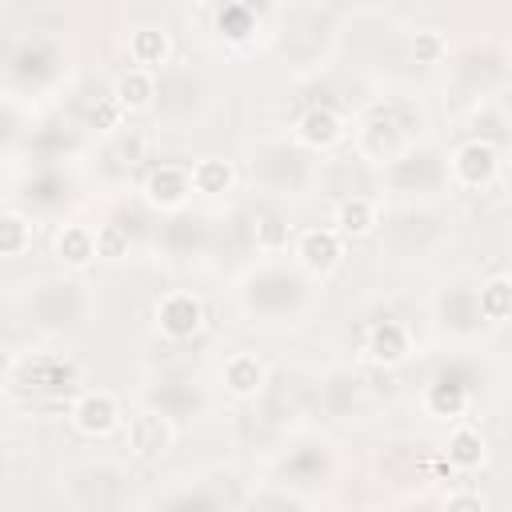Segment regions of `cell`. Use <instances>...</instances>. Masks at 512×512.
Masks as SVG:
<instances>
[{
  "label": "cell",
  "instance_id": "1",
  "mask_svg": "<svg viewBox=\"0 0 512 512\" xmlns=\"http://www.w3.org/2000/svg\"><path fill=\"white\" fill-rule=\"evenodd\" d=\"M472 388H476V376H472L468 364H448V368H440V372L432 376V384L424 388V408H428V416H436V420H456V416H464Z\"/></svg>",
  "mask_w": 512,
  "mask_h": 512
},
{
  "label": "cell",
  "instance_id": "2",
  "mask_svg": "<svg viewBox=\"0 0 512 512\" xmlns=\"http://www.w3.org/2000/svg\"><path fill=\"white\" fill-rule=\"evenodd\" d=\"M300 296H304L300 280H296L292 272H284V268H264V272H256V276L248 280V288H244L248 308H252V312H264V316L288 312L292 304H300Z\"/></svg>",
  "mask_w": 512,
  "mask_h": 512
},
{
  "label": "cell",
  "instance_id": "3",
  "mask_svg": "<svg viewBox=\"0 0 512 512\" xmlns=\"http://www.w3.org/2000/svg\"><path fill=\"white\" fill-rule=\"evenodd\" d=\"M156 328H160L168 340H188V336H196V332L204 328V304H200V296H196V292H184V288L164 292V296L156 300Z\"/></svg>",
  "mask_w": 512,
  "mask_h": 512
},
{
  "label": "cell",
  "instance_id": "4",
  "mask_svg": "<svg viewBox=\"0 0 512 512\" xmlns=\"http://www.w3.org/2000/svg\"><path fill=\"white\" fill-rule=\"evenodd\" d=\"M12 376H16L24 388H36V392H68V388L80 384L76 364H68L64 356H48V352L20 360V364L12 368Z\"/></svg>",
  "mask_w": 512,
  "mask_h": 512
},
{
  "label": "cell",
  "instance_id": "5",
  "mask_svg": "<svg viewBox=\"0 0 512 512\" xmlns=\"http://www.w3.org/2000/svg\"><path fill=\"white\" fill-rule=\"evenodd\" d=\"M448 168H452V180L460 188H484L496 176V148H492V140H480V136L476 140H464L452 152Z\"/></svg>",
  "mask_w": 512,
  "mask_h": 512
},
{
  "label": "cell",
  "instance_id": "6",
  "mask_svg": "<svg viewBox=\"0 0 512 512\" xmlns=\"http://www.w3.org/2000/svg\"><path fill=\"white\" fill-rule=\"evenodd\" d=\"M72 424H76V432H84V436H108V432L120 424V404H116V396L104 392V388L80 392L76 404H72Z\"/></svg>",
  "mask_w": 512,
  "mask_h": 512
},
{
  "label": "cell",
  "instance_id": "7",
  "mask_svg": "<svg viewBox=\"0 0 512 512\" xmlns=\"http://www.w3.org/2000/svg\"><path fill=\"white\" fill-rule=\"evenodd\" d=\"M144 196H148L152 208H164V212L184 208V200L192 196V168H184V164L152 168V176L144 180Z\"/></svg>",
  "mask_w": 512,
  "mask_h": 512
},
{
  "label": "cell",
  "instance_id": "8",
  "mask_svg": "<svg viewBox=\"0 0 512 512\" xmlns=\"http://www.w3.org/2000/svg\"><path fill=\"white\" fill-rule=\"evenodd\" d=\"M168 444H172V420H168L164 412L144 408V412L128 416V448H132L136 456H144V460L164 456Z\"/></svg>",
  "mask_w": 512,
  "mask_h": 512
},
{
  "label": "cell",
  "instance_id": "9",
  "mask_svg": "<svg viewBox=\"0 0 512 512\" xmlns=\"http://www.w3.org/2000/svg\"><path fill=\"white\" fill-rule=\"evenodd\" d=\"M364 352H368V360H372L376 368H396V364L408 360L412 336H408V328H404L400 320H376V324L368 328Z\"/></svg>",
  "mask_w": 512,
  "mask_h": 512
},
{
  "label": "cell",
  "instance_id": "10",
  "mask_svg": "<svg viewBox=\"0 0 512 512\" xmlns=\"http://www.w3.org/2000/svg\"><path fill=\"white\" fill-rule=\"evenodd\" d=\"M296 256L308 272H332L344 256V236L336 228H304L296 236Z\"/></svg>",
  "mask_w": 512,
  "mask_h": 512
},
{
  "label": "cell",
  "instance_id": "11",
  "mask_svg": "<svg viewBox=\"0 0 512 512\" xmlns=\"http://www.w3.org/2000/svg\"><path fill=\"white\" fill-rule=\"evenodd\" d=\"M84 312V296H80V284H44V292L36 296V316L40 324L48 328H60V324H76Z\"/></svg>",
  "mask_w": 512,
  "mask_h": 512
},
{
  "label": "cell",
  "instance_id": "12",
  "mask_svg": "<svg viewBox=\"0 0 512 512\" xmlns=\"http://www.w3.org/2000/svg\"><path fill=\"white\" fill-rule=\"evenodd\" d=\"M200 404H204V396H200V388L188 384V380H164L160 388L148 392V408L164 412L168 420L192 416V412H200Z\"/></svg>",
  "mask_w": 512,
  "mask_h": 512
},
{
  "label": "cell",
  "instance_id": "13",
  "mask_svg": "<svg viewBox=\"0 0 512 512\" xmlns=\"http://www.w3.org/2000/svg\"><path fill=\"white\" fill-rule=\"evenodd\" d=\"M296 136H300V144H308V148H332V144L344 136V120H340L332 108L316 104V108H308V112L296 120Z\"/></svg>",
  "mask_w": 512,
  "mask_h": 512
},
{
  "label": "cell",
  "instance_id": "14",
  "mask_svg": "<svg viewBox=\"0 0 512 512\" xmlns=\"http://www.w3.org/2000/svg\"><path fill=\"white\" fill-rule=\"evenodd\" d=\"M224 388L232 392V396H240V400H248V396H256L260 388H264V364H260V356H252V352H236V356H228L224 360Z\"/></svg>",
  "mask_w": 512,
  "mask_h": 512
},
{
  "label": "cell",
  "instance_id": "15",
  "mask_svg": "<svg viewBox=\"0 0 512 512\" xmlns=\"http://www.w3.org/2000/svg\"><path fill=\"white\" fill-rule=\"evenodd\" d=\"M444 460H448V468H456V472L480 468V464H484V436H480L472 424H456L452 436H448Z\"/></svg>",
  "mask_w": 512,
  "mask_h": 512
},
{
  "label": "cell",
  "instance_id": "16",
  "mask_svg": "<svg viewBox=\"0 0 512 512\" xmlns=\"http://www.w3.org/2000/svg\"><path fill=\"white\" fill-rule=\"evenodd\" d=\"M172 52V40L164 28H136L128 36V56H132V68H160Z\"/></svg>",
  "mask_w": 512,
  "mask_h": 512
},
{
  "label": "cell",
  "instance_id": "17",
  "mask_svg": "<svg viewBox=\"0 0 512 512\" xmlns=\"http://www.w3.org/2000/svg\"><path fill=\"white\" fill-rule=\"evenodd\" d=\"M188 168H192V192H200V196H224L236 184V168L220 156H204Z\"/></svg>",
  "mask_w": 512,
  "mask_h": 512
},
{
  "label": "cell",
  "instance_id": "18",
  "mask_svg": "<svg viewBox=\"0 0 512 512\" xmlns=\"http://www.w3.org/2000/svg\"><path fill=\"white\" fill-rule=\"evenodd\" d=\"M328 468H332V460H328L324 444H300V448H296V452H288V456H284V464H280V472H284L288 480H300V484L320 480Z\"/></svg>",
  "mask_w": 512,
  "mask_h": 512
},
{
  "label": "cell",
  "instance_id": "19",
  "mask_svg": "<svg viewBox=\"0 0 512 512\" xmlns=\"http://www.w3.org/2000/svg\"><path fill=\"white\" fill-rule=\"evenodd\" d=\"M112 96L124 104V112H140V108H148L152 96H156V76H152L148 68H128V72L116 80Z\"/></svg>",
  "mask_w": 512,
  "mask_h": 512
},
{
  "label": "cell",
  "instance_id": "20",
  "mask_svg": "<svg viewBox=\"0 0 512 512\" xmlns=\"http://www.w3.org/2000/svg\"><path fill=\"white\" fill-rule=\"evenodd\" d=\"M56 256L68 264V268H84L92 256H96V232H88L84 224H64L56 232Z\"/></svg>",
  "mask_w": 512,
  "mask_h": 512
},
{
  "label": "cell",
  "instance_id": "21",
  "mask_svg": "<svg viewBox=\"0 0 512 512\" xmlns=\"http://www.w3.org/2000/svg\"><path fill=\"white\" fill-rule=\"evenodd\" d=\"M476 304H480V320H488V324L512 320V280L508 276H492L476 292Z\"/></svg>",
  "mask_w": 512,
  "mask_h": 512
},
{
  "label": "cell",
  "instance_id": "22",
  "mask_svg": "<svg viewBox=\"0 0 512 512\" xmlns=\"http://www.w3.org/2000/svg\"><path fill=\"white\" fill-rule=\"evenodd\" d=\"M376 224V204L368 196H348L336 204V232L340 236H364Z\"/></svg>",
  "mask_w": 512,
  "mask_h": 512
},
{
  "label": "cell",
  "instance_id": "23",
  "mask_svg": "<svg viewBox=\"0 0 512 512\" xmlns=\"http://www.w3.org/2000/svg\"><path fill=\"white\" fill-rule=\"evenodd\" d=\"M392 180H396V188H416V192H424V188L436 180V160H432L428 152L404 156V160L392 164Z\"/></svg>",
  "mask_w": 512,
  "mask_h": 512
},
{
  "label": "cell",
  "instance_id": "24",
  "mask_svg": "<svg viewBox=\"0 0 512 512\" xmlns=\"http://www.w3.org/2000/svg\"><path fill=\"white\" fill-rule=\"evenodd\" d=\"M28 248H32V220H28L24 212L8 208L4 220H0V252H4L8 260H16V256H24Z\"/></svg>",
  "mask_w": 512,
  "mask_h": 512
},
{
  "label": "cell",
  "instance_id": "25",
  "mask_svg": "<svg viewBox=\"0 0 512 512\" xmlns=\"http://www.w3.org/2000/svg\"><path fill=\"white\" fill-rule=\"evenodd\" d=\"M440 308H444V324H452V328H472V324L480 320V304H476V292H472V288H452V292H444Z\"/></svg>",
  "mask_w": 512,
  "mask_h": 512
},
{
  "label": "cell",
  "instance_id": "26",
  "mask_svg": "<svg viewBox=\"0 0 512 512\" xmlns=\"http://www.w3.org/2000/svg\"><path fill=\"white\" fill-rule=\"evenodd\" d=\"M216 24H220V32H224L228 40H248V36L256 32V16H252L248 4H224V8L216 12Z\"/></svg>",
  "mask_w": 512,
  "mask_h": 512
},
{
  "label": "cell",
  "instance_id": "27",
  "mask_svg": "<svg viewBox=\"0 0 512 512\" xmlns=\"http://www.w3.org/2000/svg\"><path fill=\"white\" fill-rule=\"evenodd\" d=\"M96 256H104V260L128 256V228L124 224H100L96 228Z\"/></svg>",
  "mask_w": 512,
  "mask_h": 512
},
{
  "label": "cell",
  "instance_id": "28",
  "mask_svg": "<svg viewBox=\"0 0 512 512\" xmlns=\"http://www.w3.org/2000/svg\"><path fill=\"white\" fill-rule=\"evenodd\" d=\"M324 400H328V408L340 416V412H348L352 408V400H356V376H348V372H336V376H328V384H324Z\"/></svg>",
  "mask_w": 512,
  "mask_h": 512
},
{
  "label": "cell",
  "instance_id": "29",
  "mask_svg": "<svg viewBox=\"0 0 512 512\" xmlns=\"http://www.w3.org/2000/svg\"><path fill=\"white\" fill-rule=\"evenodd\" d=\"M412 52H416L420 64H440L444 52H448V44H444V36L436 28H420L416 40H412Z\"/></svg>",
  "mask_w": 512,
  "mask_h": 512
},
{
  "label": "cell",
  "instance_id": "30",
  "mask_svg": "<svg viewBox=\"0 0 512 512\" xmlns=\"http://www.w3.org/2000/svg\"><path fill=\"white\" fill-rule=\"evenodd\" d=\"M256 244H260V248H280V244H288V224H284L280 216L264 212V216L256 220Z\"/></svg>",
  "mask_w": 512,
  "mask_h": 512
},
{
  "label": "cell",
  "instance_id": "31",
  "mask_svg": "<svg viewBox=\"0 0 512 512\" xmlns=\"http://www.w3.org/2000/svg\"><path fill=\"white\" fill-rule=\"evenodd\" d=\"M160 512H216V496H208V492H176L172 500H164Z\"/></svg>",
  "mask_w": 512,
  "mask_h": 512
},
{
  "label": "cell",
  "instance_id": "32",
  "mask_svg": "<svg viewBox=\"0 0 512 512\" xmlns=\"http://www.w3.org/2000/svg\"><path fill=\"white\" fill-rule=\"evenodd\" d=\"M124 116H128V112H124V104H120L112 92L92 108V124H96V128H124Z\"/></svg>",
  "mask_w": 512,
  "mask_h": 512
},
{
  "label": "cell",
  "instance_id": "33",
  "mask_svg": "<svg viewBox=\"0 0 512 512\" xmlns=\"http://www.w3.org/2000/svg\"><path fill=\"white\" fill-rule=\"evenodd\" d=\"M144 152H148V140H144V132H140V128H128V132L116 140V156H120L124 164H140V160H144Z\"/></svg>",
  "mask_w": 512,
  "mask_h": 512
},
{
  "label": "cell",
  "instance_id": "34",
  "mask_svg": "<svg viewBox=\"0 0 512 512\" xmlns=\"http://www.w3.org/2000/svg\"><path fill=\"white\" fill-rule=\"evenodd\" d=\"M248 512H300V508H296V500H288L280 492H264V496H256L248 504Z\"/></svg>",
  "mask_w": 512,
  "mask_h": 512
},
{
  "label": "cell",
  "instance_id": "35",
  "mask_svg": "<svg viewBox=\"0 0 512 512\" xmlns=\"http://www.w3.org/2000/svg\"><path fill=\"white\" fill-rule=\"evenodd\" d=\"M440 512H484V500H480L476 492L460 488V492H452V496L444 500V508H440Z\"/></svg>",
  "mask_w": 512,
  "mask_h": 512
},
{
  "label": "cell",
  "instance_id": "36",
  "mask_svg": "<svg viewBox=\"0 0 512 512\" xmlns=\"http://www.w3.org/2000/svg\"><path fill=\"white\" fill-rule=\"evenodd\" d=\"M412 512H432V508H412Z\"/></svg>",
  "mask_w": 512,
  "mask_h": 512
},
{
  "label": "cell",
  "instance_id": "37",
  "mask_svg": "<svg viewBox=\"0 0 512 512\" xmlns=\"http://www.w3.org/2000/svg\"><path fill=\"white\" fill-rule=\"evenodd\" d=\"M508 280H512V272H508Z\"/></svg>",
  "mask_w": 512,
  "mask_h": 512
}]
</instances>
